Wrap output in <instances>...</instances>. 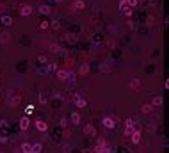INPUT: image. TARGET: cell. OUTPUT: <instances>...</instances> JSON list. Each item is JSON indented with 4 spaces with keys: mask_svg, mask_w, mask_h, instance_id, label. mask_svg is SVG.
I'll return each instance as SVG.
<instances>
[{
    "mask_svg": "<svg viewBox=\"0 0 169 153\" xmlns=\"http://www.w3.org/2000/svg\"><path fill=\"white\" fill-rule=\"evenodd\" d=\"M96 146H105V139L103 137H98L96 139Z\"/></svg>",
    "mask_w": 169,
    "mask_h": 153,
    "instance_id": "obj_28",
    "label": "cell"
},
{
    "mask_svg": "<svg viewBox=\"0 0 169 153\" xmlns=\"http://www.w3.org/2000/svg\"><path fill=\"white\" fill-rule=\"evenodd\" d=\"M127 5H128L130 9H133V7H137V0H127Z\"/></svg>",
    "mask_w": 169,
    "mask_h": 153,
    "instance_id": "obj_26",
    "label": "cell"
},
{
    "mask_svg": "<svg viewBox=\"0 0 169 153\" xmlns=\"http://www.w3.org/2000/svg\"><path fill=\"white\" fill-rule=\"evenodd\" d=\"M70 119H71L73 125H78V123H80V114H78V112H71V114H70Z\"/></svg>",
    "mask_w": 169,
    "mask_h": 153,
    "instance_id": "obj_15",
    "label": "cell"
},
{
    "mask_svg": "<svg viewBox=\"0 0 169 153\" xmlns=\"http://www.w3.org/2000/svg\"><path fill=\"white\" fill-rule=\"evenodd\" d=\"M59 27H61V23H59L57 20H54V21H52V29H55V30H59Z\"/></svg>",
    "mask_w": 169,
    "mask_h": 153,
    "instance_id": "obj_31",
    "label": "cell"
},
{
    "mask_svg": "<svg viewBox=\"0 0 169 153\" xmlns=\"http://www.w3.org/2000/svg\"><path fill=\"white\" fill-rule=\"evenodd\" d=\"M55 2H61V0H55Z\"/></svg>",
    "mask_w": 169,
    "mask_h": 153,
    "instance_id": "obj_39",
    "label": "cell"
},
{
    "mask_svg": "<svg viewBox=\"0 0 169 153\" xmlns=\"http://www.w3.org/2000/svg\"><path fill=\"white\" fill-rule=\"evenodd\" d=\"M61 125H62V126H66V125H68V117H62V121H61Z\"/></svg>",
    "mask_w": 169,
    "mask_h": 153,
    "instance_id": "obj_36",
    "label": "cell"
},
{
    "mask_svg": "<svg viewBox=\"0 0 169 153\" xmlns=\"http://www.w3.org/2000/svg\"><path fill=\"white\" fill-rule=\"evenodd\" d=\"M87 71H89V64H82L80 66V75H86Z\"/></svg>",
    "mask_w": 169,
    "mask_h": 153,
    "instance_id": "obj_23",
    "label": "cell"
},
{
    "mask_svg": "<svg viewBox=\"0 0 169 153\" xmlns=\"http://www.w3.org/2000/svg\"><path fill=\"white\" fill-rule=\"evenodd\" d=\"M0 91H2V89H0Z\"/></svg>",
    "mask_w": 169,
    "mask_h": 153,
    "instance_id": "obj_42",
    "label": "cell"
},
{
    "mask_svg": "<svg viewBox=\"0 0 169 153\" xmlns=\"http://www.w3.org/2000/svg\"><path fill=\"white\" fill-rule=\"evenodd\" d=\"M0 139H2V134H0Z\"/></svg>",
    "mask_w": 169,
    "mask_h": 153,
    "instance_id": "obj_40",
    "label": "cell"
},
{
    "mask_svg": "<svg viewBox=\"0 0 169 153\" xmlns=\"http://www.w3.org/2000/svg\"><path fill=\"white\" fill-rule=\"evenodd\" d=\"M123 13H125V14H127V16L130 18L132 14H133V9H130V7H125V9H123Z\"/></svg>",
    "mask_w": 169,
    "mask_h": 153,
    "instance_id": "obj_27",
    "label": "cell"
},
{
    "mask_svg": "<svg viewBox=\"0 0 169 153\" xmlns=\"http://www.w3.org/2000/svg\"><path fill=\"white\" fill-rule=\"evenodd\" d=\"M20 153H32V144L30 142H23L20 146Z\"/></svg>",
    "mask_w": 169,
    "mask_h": 153,
    "instance_id": "obj_9",
    "label": "cell"
},
{
    "mask_svg": "<svg viewBox=\"0 0 169 153\" xmlns=\"http://www.w3.org/2000/svg\"><path fill=\"white\" fill-rule=\"evenodd\" d=\"M132 142H133V144H139V142H141V132H132Z\"/></svg>",
    "mask_w": 169,
    "mask_h": 153,
    "instance_id": "obj_14",
    "label": "cell"
},
{
    "mask_svg": "<svg viewBox=\"0 0 169 153\" xmlns=\"http://www.w3.org/2000/svg\"><path fill=\"white\" fill-rule=\"evenodd\" d=\"M128 86H130L132 89L139 91V87H141V80H139V78H133V80H130V84H128Z\"/></svg>",
    "mask_w": 169,
    "mask_h": 153,
    "instance_id": "obj_13",
    "label": "cell"
},
{
    "mask_svg": "<svg viewBox=\"0 0 169 153\" xmlns=\"http://www.w3.org/2000/svg\"><path fill=\"white\" fill-rule=\"evenodd\" d=\"M153 21H155V18L153 16H148V25H153Z\"/></svg>",
    "mask_w": 169,
    "mask_h": 153,
    "instance_id": "obj_37",
    "label": "cell"
},
{
    "mask_svg": "<svg viewBox=\"0 0 169 153\" xmlns=\"http://www.w3.org/2000/svg\"><path fill=\"white\" fill-rule=\"evenodd\" d=\"M61 103H62V100H61V96L54 95V105H52V107H61Z\"/></svg>",
    "mask_w": 169,
    "mask_h": 153,
    "instance_id": "obj_21",
    "label": "cell"
},
{
    "mask_svg": "<svg viewBox=\"0 0 169 153\" xmlns=\"http://www.w3.org/2000/svg\"><path fill=\"white\" fill-rule=\"evenodd\" d=\"M39 13H41V14H50V7H48V5H45V4H43V5H39Z\"/></svg>",
    "mask_w": 169,
    "mask_h": 153,
    "instance_id": "obj_18",
    "label": "cell"
},
{
    "mask_svg": "<svg viewBox=\"0 0 169 153\" xmlns=\"http://www.w3.org/2000/svg\"><path fill=\"white\" fill-rule=\"evenodd\" d=\"M50 52H54V54H57V52H61L59 45H55V43H52V45H50Z\"/></svg>",
    "mask_w": 169,
    "mask_h": 153,
    "instance_id": "obj_25",
    "label": "cell"
},
{
    "mask_svg": "<svg viewBox=\"0 0 169 153\" xmlns=\"http://www.w3.org/2000/svg\"><path fill=\"white\" fill-rule=\"evenodd\" d=\"M162 101H164L162 96H153V98H151V107H160Z\"/></svg>",
    "mask_w": 169,
    "mask_h": 153,
    "instance_id": "obj_11",
    "label": "cell"
},
{
    "mask_svg": "<svg viewBox=\"0 0 169 153\" xmlns=\"http://www.w3.org/2000/svg\"><path fill=\"white\" fill-rule=\"evenodd\" d=\"M132 132H133V117L125 121V132H123V134L127 135V137H130Z\"/></svg>",
    "mask_w": 169,
    "mask_h": 153,
    "instance_id": "obj_4",
    "label": "cell"
},
{
    "mask_svg": "<svg viewBox=\"0 0 169 153\" xmlns=\"http://www.w3.org/2000/svg\"><path fill=\"white\" fill-rule=\"evenodd\" d=\"M55 76L61 80V82H66V78H68V71H66V70H57Z\"/></svg>",
    "mask_w": 169,
    "mask_h": 153,
    "instance_id": "obj_8",
    "label": "cell"
},
{
    "mask_svg": "<svg viewBox=\"0 0 169 153\" xmlns=\"http://www.w3.org/2000/svg\"><path fill=\"white\" fill-rule=\"evenodd\" d=\"M38 73H39V75H48V73H50V70H48V66H39Z\"/></svg>",
    "mask_w": 169,
    "mask_h": 153,
    "instance_id": "obj_17",
    "label": "cell"
},
{
    "mask_svg": "<svg viewBox=\"0 0 169 153\" xmlns=\"http://www.w3.org/2000/svg\"><path fill=\"white\" fill-rule=\"evenodd\" d=\"M29 126H30V119H29V116H23L20 119V130L25 132V130H29Z\"/></svg>",
    "mask_w": 169,
    "mask_h": 153,
    "instance_id": "obj_5",
    "label": "cell"
},
{
    "mask_svg": "<svg viewBox=\"0 0 169 153\" xmlns=\"http://www.w3.org/2000/svg\"><path fill=\"white\" fill-rule=\"evenodd\" d=\"M36 130L41 132V134H45V132L48 130V123L43 121V119H38V121H36Z\"/></svg>",
    "mask_w": 169,
    "mask_h": 153,
    "instance_id": "obj_6",
    "label": "cell"
},
{
    "mask_svg": "<svg viewBox=\"0 0 169 153\" xmlns=\"http://www.w3.org/2000/svg\"><path fill=\"white\" fill-rule=\"evenodd\" d=\"M128 27H130V29H133V27H135V23H133L132 20H128Z\"/></svg>",
    "mask_w": 169,
    "mask_h": 153,
    "instance_id": "obj_38",
    "label": "cell"
},
{
    "mask_svg": "<svg viewBox=\"0 0 169 153\" xmlns=\"http://www.w3.org/2000/svg\"><path fill=\"white\" fill-rule=\"evenodd\" d=\"M48 70H50V71H57V64L55 62H50V64H48Z\"/></svg>",
    "mask_w": 169,
    "mask_h": 153,
    "instance_id": "obj_30",
    "label": "cell"
},
{
    "mask_svg": "<svg viewBox=\"0 0 169 153\" xmlns=\"http://www.w3.org/2000/svg\"><path fill=\"white\" fill-rule=\"evenodd\" d=\"M9 39H11V32H7V30H4L2 34H0V43H9Z\"/></svg>",
    "mask_w": 169,
    "mask_h": 153,
    "instance_id": "obj_12",
    "label": "cell"
},
{
    "mask_svg": "<svg viewBox=\"0 0 169 153\" xmlns=\"http://www.w3.org/2000/svg\"><path fill=\"white\" fill-rule=\"evenodd\" d=\"M151 111H153L151 105H142V107H141V112H142V114H150Z\"/></svg>",
    "mask_w": 169,
    "mask_h": 153,
    "instance_id": "obj_20",
    "label": "cell"
},
{
    "mask_svg": "<svg viewBox=\"0 0 169 153\" xmlns=\"http://www.w3.org/2000/svg\"><path fill=\"white\" fill-rule=\"evenodd\" d=\"M46 27H48V23H46V21H41V23H39V29H46Z\"/></svg>",
    "mask_w": 169,
    "mask_h": 153,
    "instance_id": "obj_35",
    "label": "cell"
},
{
    "mask_svg": "<svg viewBox=\"0 0 169 153\" xmlns=\"http://www.w3.org/2000/svg\"><path fill=\"white\" fill-rule=\"evenodd\" d=\"M32 112H34V107H32V105H29V107H27V109H25V116L32 114Z\"/></svg>",
    "mask_w": 169,
    "mask_h": 153,
    "instance_id": "obj_29",
    "label": "cell"
},
{
    "mask_svg": "<svg viewBox=\"0 0 169 153\" xmlns=\"http://www.w3.org/2000/svg\"><path fill=\"white\" fill-rule=\"evenodd\" d=\"M70 148H71L70 144H64V146H62V151H64V153H71V150H70Z\"/></svg>",
    "mask_w": 169,
    "mask_h": 153,
    "instance_id": "obj_32",
    "label": "cell"
},
{
    "mask_svg": "<svg viewBox=\"0 0 169 153\" xmlns=\"http://www.w3.org/2000/svg\"><path fill=\"white\" fill-rule=\"evenodd\" d=\"M0 21H2L4 25H7V27H9V25H13V18H11V16H2Z\"/></svg>",
    "mask_w": 169,
    "mask_h": 153,
    "instance_id": "obj_19",
    "label": "cell"
},
{
    "mask_svg": "<svg viewBox=\"0 0 169 153\" xmlns=\"http://www.w3.org/2000/svg\"><path fill=\"white\" fill-rule=\"evenodd\" d=\"M102 123H103V126L109 128V130H112V128L117 126V119H116V117H111V116H105V117L102 119Z\"/></svg>",
    "mask_w": 169,
    "mask_h": 153,
    "instance_id": "obj_3",
    "label": "cell"
},
{
    "mask_svg": "<svg viewBox=\"0 0 169 153\" xmlns=\"http://www.w3.org/2000/svg\"><path fill=\"white\" fill-rule=\"evenodd\" d=\"M71 101L75 103L78 109H84V107H87V101H86V98H84V96H80L78 93H73V95H71Z\"/></svg>",
    "mask_w": 169,
    "mask_h": 153,
    "instance_id": "obj_2",
    "label": "cell"
},
{
    "mask_svg": "<svg viewBox=\"0 0 169 153\" xmlns=\"http://www.w3.org/2000/svg\"><path fill=\"white\" fill-rule=\"evenodd\" d=\"M0 123H2V119H0Z\"/></svg>",
    "mask_w": 169,
    "mask_h": 153,
    "instance_id": "obj_41",
    "label": "cell"
},
{
    "mask_svg": "<svg viewBox=\"0 0 169 153\" xmlns=\"http://www.w3.org/2000/svg\"><path fill=\"white\" fill-rule=\"evenodd\" d=\"M125 7H128V5H127V0H121V2H119V9L123 11Z\"/></svg>",
    "mask_w": 169,
    "mask_h": 153,
    "instance_id": "obj_33",
    "label": "cell"
},
{
    "mask_svg": "<svg viewBox=\"0 0 169 153\" xmlns=\"http://www.w3.org/2000/svg\"><path fill=\"white\" fill-rule=\"evenodd\" d=\"M94 153H112V150L105 144V146H94Z\"/></svg>",
    "mask_w": 169,
    "mask_h": 153,
    "instance_id": "obj_10",
    "label": "cell"
},
{
    "mask_svg": "<svg viewBox=\"0 0 169 153\" xmlns=\"http://www.w3.org/2000/svg\"><path fill=\"white\" fill-rule=\"evenodd\" d=\"M39 62H43V64H46V62H48V61H46V57H45V55H39Z\"/></svg>",
    "mask_w": 169,
    "mask_h": 153,
    "instance_id": "obj_34",
    "label": "cell"
},
{
    "mask_svg": "<svg viewBox=\"0 0 169 153\" xmlns=\"http://www.w3.org/2000/svg\"><path fill=\"white\" fill-rule=\"evenodd\" d=\"M84 130H86V134H87V135H94V128L91 126V125H86Z\"/></svg>",
    "mask_w": 169,
    "mask_h": 153,
    "instance_id": "obj_24",
    "label": "cell"
},
{
    "mask_svg": "<svg viewBox=\"0 0 169 153\" xmlns=\"http://www.w3.org/2000/svg\"><path fill=\"white\" fill-rule=\"evenodd\" d=\"M20 101H21V96H20V93H18V91H14V89H11V91L7 93V105L16 107V105H20Z\"/></svg>",
    "mask_w": 169,
    "mask_h": 153,
    "instance_id": "obj_1",
    "label": "cell"
},
{
    "mask_svg": "<svg viewBox=\"0 0 169 153\" xmlns=\"http://www.w3.org/2000/svg\"><path fill=\"white\" fill-rule=\"evenodd\" d=\"M32 11H34V9H32V5L25 4V5H21V9H20V14L25 18V16H30V14H32Z\"/></svg>",
    "mask_w": 169,
    "mask_h": 153,
    "instance_id": "obj_7",
    "label": "cell"
},
{
    "mask_svg": "<svg viewBox=\"0 0 169 153\" xmlns=\"http://www.w3.org/2000/svg\"><path fill=\"white\" fill-rule=\"evenodd\" d=\"M32 153H43V144H41V142L32 144Z\"/></svg>",
    "mask_w": 169,
    "mask_h": 153,
    "instance_id": "obj_16",
    "label": "cell"
},
{
    "mask_svg": "<svg viewBox=\"0 0 169 153\" xmlns=\"http://www.w3.org/2000/svg\"><path fill=\"white\" fill-rule=\"evenodd\" d=\"M84 5H86V4H84L82 0H77V2H75V9H77V11H82V9H84Z\"/></svg>",
    "mask_w": 169,
    "mask_h": 153,
    "instance_id": "obj_22",
    "label": "cell"
}]
</instances>
